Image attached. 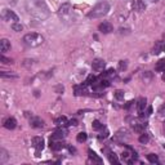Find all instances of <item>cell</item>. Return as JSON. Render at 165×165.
I'll use <instances>...</instances> for the list:
<instances>
[{
    "label": "cell",
    "instance_id": "cell-43",
    "mask_svg": "<svg viewBox=\"0 0 165 165\" xmlns=\"http://www.w3.org/2000/svg\"><path fill=\"white\" fill-rule=\"evenodd\" d=\"M164 39H165V34H164Z\"/></svg>",
    "mask_w": 165,
    "mask_h": 165
},
{
    "label": "cell",
    "instance_id": "cell-3",
    "mask_svg": "<svg viewBox=\"0 0 165 165\" xmlns=\"http://www.w3.org/2000/svg\"><path fill=\"white\" fill-rule=\"evenodd\" d=\"M25 45L30 48H36L39 45H41L44 43V38L41 36L40 34H36V32H31V34H26L23 39H22Z\"/></svg>",
    "mask_w": 165,
    "mask_h": 165
},
{
    "label": "cell",
    "instance_id": "cell-13",
    "mask_svg": "<svg viewBox=\"0 0 165 165\" xmlns=\"http://www.w3.org/2000/svg\"><path fill=\"white\" fill-rule=\"evenodd\" d=\"M30 125L32 128H43L44 127V121L40 118H32L30 120Z\"/></svg>",
    "mask_w": 165,
    "mask_h": 165
},
{
    "label": "cell",
    "instance_id": "cell-31",
    "mask_svg": "<svg viewBox=\"0 0 165 165\" xmlns=\"http://www.w3.org/2000/svg\"><path fill=\"white\" fill-rule=\"evenodd\" d=\"M0 152H1V159H0V163L4 164L5 160L8 159V155H6V151L4 150V148H1V150H0Z\"/></svg>",
    "mask_w": 165,
    "mask_h": 165
},
{
    "label": "cell",
    "instance_id": "cell-37",
    "mask_svg": "<svg viewBox=\"0 0 165 165\" xmlns=\"http://www.w3.org/2000/svg\"><path fill=\"white\" fill-rule=\"evenodd\" d=\"M69 125H74V127H76V125H77V120H75V119L70 120V121H69Z\"/></svg>",
    "mask_w": 165,
    "mask_h": 165
},
{
    "label": "cell",
    "instance_id": "cell-41",
    "mask_svg": "<svg viewBox=\"0 0 165 165\" xmlns=\"http://www.w3.org/2000/svg\"><path fill=\"white\" fill-rule=\"evenodd\" d=\"M163 80H164V81H165V74H164V75H163Z\"/></svg>",
    "mask_w": 165,
    "mask_h": 165
},
{
    "label": "cell",
    "instance_id": "cell-8",
    "mask_svg": "<svg viewBox=\"0 0 165 165\" xmlns=\"http://www.w3.org/2000/svg\"><path fill=\"white\" fill-rule=\"evenodd\" d=\"M98 30L101 31L102 34H110V32L114 30V26L110 23V22H102V23L98 26Z\"/></svg>",
    "mask_w": 165,
    "mask_h": 165
},
{
    "label": "cell",
    "instance_id": "cell-39",
    "mask_svg": "<svg viewBox=\"0 0 165 165\" xmlns=\"http://www.w3.org/2000/svg\"><path fill=\"white\" fill-rule=\"evenodd\" d=\"M151 114H152V107L150 106V107L147 108V115H151Z\"/></svg>",
    "mask_w": 165,
    "mask_h": 165
},
{
    "label": "cell",
    "instance_id": "cell-9",
    "mask_svg": "<svg viewBox=\"0 0 165 165\" xmlns=\"http://www.w3.org/2000/svg\"><path fill=\"white\" fill-rule=\"evenodd\" d=\"M31 142H32V146L36 148L38 151H40L44 148V140L41 137H34L31 140Z\"/></svg>",
    "mask_w": 165,
    "mask_h": 165
},
{
    "label": "cell",
    "instance_id": "cell-22",
    "mask_svg": "<svg viewBox=\"0 0 165 165\" xmlns=\"http://www.w3.org/2000/svg\"><path fill=\"white\" fill-rule=\"evenodd\" d=\"M70 9H71L70 4H63V5L59 8V14H61V16H66V14H69V13H70Z\"/></svg>",
    "mask_w": 165,
    "mask_h": 165
},
{
    "label": "cell",
    "instance_id": "cell-21",
    "mask_svg": "<svg viewBox=\"0 0 165 165\" xmlns=\"http://www.w3.org/2000/svg\"><path fill=\"white\" fill-rule=\"evenodd\" d=\"M88 154H89V157H90V160H93V161H96V163H98V164H101L102 163V159L97 155L94 151H92V150H89L88 151Z\"/></svg>",
    "mask_w": 165,
    "mask_h": 165
},
{
    "label": "cell",
    "instance_id": "cell-29",
    "mask_svg": "<svg viewBox=\"0 0 165 165\" xmlns=\"http://www.w3.org/2000/svg\"><path fill=\"white\" fill-rule=\"evenodd\" d=\"M148 141H150V137H148V134H146V133H143L140 137V142H141V143L146 144V143H148Z\"/></svg>",
    "mask_w": 165,
    "mask_h": 165
},
{
    "label": "cell",
    "instance_id": "cell-33",
    "mask_svg": "<svg viewBox=\"0 0 165 165\" xmlns=\"http://www.w3.org/2000/svg\"><path fill=\"white\" fill-rule=\"evenodd\" d=\"M107 137H108V130H107V129H105L103 132H101V134L98 135L99 140H106Z\"/></svg>",
    "mask_w": 165,
    "mask_h": 165
},
{
    "label": "cell",
    "instance_id": "cell-35",
    "mask_svg": "<svg viewBox=\"0 0 165 165\" xmlns=\"http://www.w3.org/2000/svg\"><path fill=\"white\" fill-rule=\"evenodd\" d=\"M96 76H93V75H90L89 77H88V79H86V81H85V84H86V85H88V84H93V83H94L96 81Z\"/></svg>",
    "mask_w": 165,
    "mask_h": 165
},
{
    "label": "cell",
    "instance_id": "cell-30",
    "mask_svg": "<svg viewBox=\"0 0 165 165\" xmlns=\"http://www.w3.org/2000/svg\"><path fill=\"white\" fill-rule=\"evenodd\" d=\"M12 28L14 31H22L23 30V26H22L21 23H18V22H14V23L12 25Z\"/></svg>",
    "mask_w": 165,
    "mask_h": 165
},
{
    "label": "cell",
    "instance_id": "cell-4",
    "mask_svg": "<svg viewBox=\"0 0 165 165\" xmlns=\"http://www.w3.org/2000/svg\"><path fill=\"white\" fill-rule=\"evenodd\" d=\"M1 18L4 19V21H13V22H18V19H19L18 16L13 11H9V9H3Z\"/></svg>",
    "mask_w": 165,
    "mask_h": 165
},
{
    "label": "cell",
    "instance_id": "cell-25",
    "mask_svg": "<svg viewBox=\"0 0 165 165\" xmlns=\"http://www.w3.org/2000/svg\"><path fill=\"white\" fill-rule=\"evenodd\" d=\"M147 160L152 164H159V157H157V155H155V154L147 155Z\"/></svg>",
    "mask_w": 165,
    "mask_h": 165
},
{
    "label": "cell",
    "instance_id": "cell-15",
    "mask_svg": "<svg viewBox=\"0 0 165 165\" xmlns=\"http://www.w3.org/2000/svg\"><path fill=\"white\" fill-rule=\"evenodd\" d=\"M4 127L6 129H9V130H12V129H14L16 127H17V121H16L14 118H9L4 121Z\"/></svg>",
    "mask_w": 165,
    "mask_h": 165
},
{
    "label": "cell",
    "instance_id": "cell-6",
    "mask_svg": "<svg viewBox=\"0 0 165 165\" xmlns=\"http://www.w3.org/2000/svg\"><path fill=\"white\" fill-rule=\"evenodd\" d=\"M105 66H106L105 61L99 59V58L94 59V61H93V63H92V69H93V71H96V72H101V71H103Z\"/></svg>",
    "mask_w": 165,
    "mask_h": 165
},
{
    "label": "cell",
    "instance_id": "cell-20",
    "mask_svg": "<svg viewBox=\"0 0 165 165\" xmlns=\"http://www.w3.org/2000/svg\"><path fill=\"white\" fill-rule=\"evenodd\" d=\"M155 70L159 71V72H161V71H165V58H163V59L157 61L156 64H155Z\"/></svg>",
    "mask_w": 165,
    "mask_h": 165
},
{
    "label": "cell",
    "instance_id": "cell-2",
    "mask_svg": "<svg viewBox=\"0 0 165 165\" xmlns=\"http://www.w3.org/2000/svg\"><path fill=\"white\" fill-rule=\"evenodd\" d=\"M110 11V4L107 1H101L97 5L93 6V9L88 13L89 18H101L103 16H106Z\"/></svg>",
    "mask_w": 165,
    "mask_h": 165
},
{
    "label": "cell",
    "instance_id": "cell-28",
    "mask_svg": "<svg viewBox=\"0 0 165 165\" xmlns=\"http://www.w3.org/2000/svg\"><path fill=\"white\" fill-rule=\"evenodd\" d=\"M92 127H93V129H94V130H99V129L103 128V125H102L98 120H94V121L92 123Z\"/></svg>",
    "mask_w": 165,
    "mask_h": 165
},
{
    "label": "cell",
    "instance_id": "cell-16",
    "mask_svg": "<svg viewBox=\"0 0 165 165\" xmlns=\"http://www.w3.org/2000/svg\"><path fill=\"white\" fill-rule=\"evenodd\" d=\"M146 103H147V99L143 98V97H141V98L138 99V102H137V110H138V112H140V114H143L144 107H146Z\"/></svg>",
    "mask_w": 165,
    "mask_h": 165
},
{
    "label": "cell",
    "instance_id": "cell-24",
    "mask_svg": "<svg viewBox=\"0 0 165 165\" xmlns=\"http://www.w3.org/2000/svg\"><path fill=\"white\" fill-rule=\"evenodd\" d=\"M108 160L111 164H119V157H118V155L114 154V152L108 154Z\"/></svg>",
    "mask_w": 165,
    "mask_h": 165
},
{
    "label": "cell",
    "instance_id": "cell-32",
    "mask_svg": "<svg viewBox=\"0 0 165 165\" xmlns=\"http://www.w3.org/2000/svg\"><path fill=\"white\" fill-rule=\"evenodd\" d=\"M0 75H1L3 79H6V77H8V79H11V77L16 79V77H17V75H13V74H8V72H5V71H4V72H1Z\"/></svg>",
    "mask_w": 165,
    "mask_h": 165
},
{
    "label": "cell",
    "instance_id": "cell-10",
    "mask_svg": "<svg viewBox=\"0 0 165 165\" xmlns=\"http://www.w3.org/2000/svg\"><path fill=\"white\" fill-rule=\"evenodd\" d=\"M164 50H165V43L164 41H156L154 45V48H152V53L157 56V54L163 53Z\"/></svg>",
    "mask_w": 165,
    "mask_h": 165
},
{
    "label": "cell",
    "instance_id": "cell-12",
    "mask_svg": "<svg viewBox=\"0 0 165 165\" xmlns=\"http://www.w3.org/2000/svg\"><path fill=\"white\" fill-rule=\"evenodd\" d=\"M50 148L53 151H61V150H63L64 147H66V144L63 143V142H61V141H50Z\"/></svg>",
    "mask_w": 165,
    "mask_h": 165
},
{
    "label": "cell",
    "instance_id": "cell-5",
    "mask_svg": "<svg viewBox=\"0 0 165 165\" xmlns=\"http://www.w3.org/2000/svg\"><path fill=\"white\" fill-rule=\"evenodd\" d=\"M129 138V135H128V130H125V129H121V130H119L118 133H116L114 135V142H116V143H119V144H121V143H124L125 141H127Z\"/></svg>",
    "mask_w": 165,
    "mask_h": 165
},
{
    "label": "cell",
    "instance_id": "cell-1",
    "mask_svg": "<svg viewBox=\"0 0 165 165\" xmlns=\"http://www.w3.org/2000/svg\"><path fill=\"white\" fill-rule=\"evenodd\" d=\"M27 9H28V13H30L31 16H35V17H38V18H47L48 16H45L43 14V12L45 13H49L48 11H41V8H47L45 6V4L41 0H28L27 1Z\"/></svg>",
    "mask_w": 165,
    "mask_h": 165
},
{
    "label": "cell",
    "instance_id": "cell-40",
    "mask_svg": "<svg viewBox=\"0 0 165 165\" xmlns=\"http://www.w3.org/2000/svg\"><path fill=\"white\" fill-rule=\"evenodd\" d=\"M150 1H151V3H157L159 0H150Z\"/></svg>",
    "mask_w": 165,
    "mask_h": 165
},
{
    "label": "cell",
    "instance_id": "cell-23",
    "mask_svg": "<svg viewBox=\"0 0 165 165\" xmlns=\"http://www.w3.org/2000/svg\"><path fill=\"white\" fill-rule=\"evenodd\" d=\"M115 75H116L115 71L112 70V69H110V70L106 71L105 74H102L101 77H103V79H107V80H108V79H111V77H115Z\"/></svg>",
    "mask_w": 165,
    "mask_h": 165
},
{
    "label": "cell",
    "instance_id": "cell-27",
    "mask_svg": "<svg viewBox=\"0 0 165 165\" xmlns=\"http://www.w3.org/2000/svg\"><path fill=\"white\" fill-rule=\"evenodd\" d=\"M86 137H88V135H86V133L81 132V133L77 134L76 140H77V142H80V143H81V142H85V141H86Z\"/></svg>",
    "mask_w": 165,
    "mask_h": 165
},
{
    "label": "cell",
    "instance_id": "cell-26",
    "mask_svg": "<svg viewBox=\"0 0 165 165\" xmlns=\"http://www.w3.org/2000/svg\"><path fill=\"white\" fill-rule=\"evenodd\" d=\"M124 96H125L124 90H116L115 92V98L118 99V101H123V99H124Z\"/></svg>",
    "mask_w": 165,
    "mask_h": 165
},
{
    "label": "cell",
    "instance_id": "cell-14",
    "mask_svg": "<svg viewBox=\"0 0 165 165\" xmlns=\"http://www.w3.org/2000/svg\"><path fill=\"white\" fill-rule=\"evenodd\" d=\"M9 49H11V41L6 40V39L0 40V52H1V53H5V52H8Z\"/></svg>",
    "mask_w": 165,
    "mask_h": 165
},
{
    "label": "cell",
    "instance_id": "cell-19",
    "mask_svg": "<svg viewBox=\"0 0 165 165\" xmlns=\"http://www.w3.org/2000/svg\"><path fill=\"white\" fill-rule=\"evenodd\" d=\"M54 124L58 125V127H64V125H69V120H67L64 116H59L54 120Z\"/></svg>",
    "mask_w": 165,
    "mask_h": 165
},
{
    "label": "cell",
    "instance_id": "cell-34",
    "mask_svg": "<svg viewBox=\"0 0 165 165\" xmlns=\"http://www.w3.org/2000/svg\"><path fill=\"white\" fill-rule=\"evenodd\" d=\"M127 66H128L127 61H120V63H119V69L120 70H127Z\"/></svg>",
    "mask_w": 165,
    "mask_h": 165
},
{
    "label": "cell",
    "instance_id": "cell-18",
    "mask_svg": "<svg viewBox=\"0 0 165 165\" xmlns=\"http://www.w3.org/2000/svg\"><path fill=\"white\" fill-rule=\"evenodd\" d=\"M133 8L138 12H142V11H144V8H146V4H144L143 0H135L134 4H133Z\"/></svg>",
    "mask_w": 165,
    "mask_h": 165
},
{
    "label": "cell",
    "instance_id": "cell-17",
    "mask_svg": "<svg viewBox=\"0 0 165 165\" xmlns=\"http://www.w3.org/2000/svg\"><path fill=\"white\" fill-rule=\"evenodd\" d=\"M86 93V84H81V85H76L75 86V96L76 97H80V96H84Z\"/></svg>",
    "mask_w": 165,
    "mask_h": 165
},
{
    "label": "cell",
    "instance_id": "cell-7",
    "mask_svg": "<svg viewBox=\"0 0 165 165\" xmlns=\"http://www.w3.org/2000/svg\"><path fill=\"white\" fill-rule=\"evenodd\" d=\"M132 128L134 129L137 133H142V132L144 130V128H146V123H143V121H140V120H133L132 121Z\"/></svg>",
    "mask_w": 165,
    "mask_h": 165
},
{
    "label": "cell",
    "instance_id": "cell-11",
    "mask_svg": "<svg viewBox=\"0 0 165 165\" xmlns=\"http://www.w3.org/2000/svg\"><path fill=\"white\" fill-rule=\"evenodd\" d=\"M64 135H66V130L64 129H58L53 133V135L50 137V141H59V140H63Z\"/></svg>",
    "mask_w": 165,
    "mask_h": 165
},
{
    "label": "cell",
    "instance_id": "cell-36",
    "mask_svg": "<svg viewBox=\"0 0 165 165\" xmlns=\"http://www.w3.org/2000/svg\"><path fill=\"white\" fill-rule=\"evenodd\" d=\"M0 61H1L3 63H5V64H8V63H12V61H11V59H8V58H5L4 56H1V57H0Z\"/></svg>",
    "mask_w": 165,
    "mask_h": 165
},
{
    "label": "cell",
    "instance_id": "cell-42",
    "mask_svg": "<svg viewBox=\"0 0 165 165\" xmlns=\"http://www.w3.org/2000/svg\"><path fill=\"white\" fill-rule=\"evenodd\" d=\"M163 147H164V150H165V144H163Z\"/></svg>",
    "mask_w": 165,
    "mask_h": 165
},
{
    "label": "cell",
    "instance_id": "cell-38",
    "mask_svg": "<svg viewBox=\"0 0 165 165\" xmlns=\"http://www.w3.org/2000/svg\"><path fill=\"white\" fill-rule=\"evenodd\" d=\"M133 103H134L133 101H130V102H128V103H127V105H125V108H127V110H128V108H129V107H130V106H132V105H133Z\"/></svg>",
    "mask_w": 165,
    "mask_h": 165
}]
</instances>
